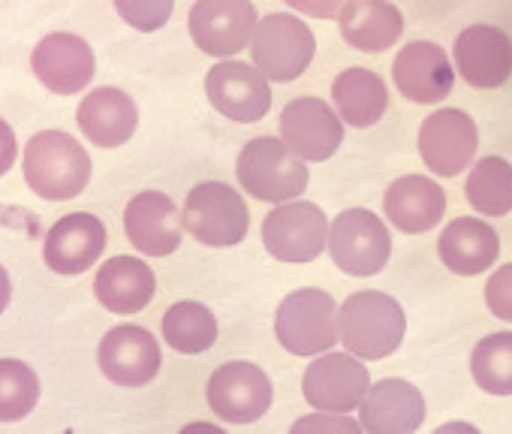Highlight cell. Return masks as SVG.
Masks as SVG:
<instances>
[{
    "mask_svg": "<svg viewBox=\"0 0 512 434\" xmlns=\"http://www.w3.org/2000/svg\"><path fill=\"white\" fill-rule=\"evenodd\" d=\"M22 172L31 193L46 202L76 199L91 181V154L64 130H40L28 139Z\"/></svg>",
    "mask_w": 512,
    "mask_h": 434,
    "instance_id": "6da1fadb",
    "label": "cell"
},
{
    "mask_svg": "<svg viewBox=\"0 0 512 434\" xmlns=\"http://www.w3.org/2000/svg\"><path fill=\"white\" fill-rule=\"evenodd\" d=\"M341 344L356 359H386L392 356L407 332V317L398 299L383 290H359L347 296L338 311Z\"/></svg>",
    "mask_w": 512,
    "mask_h": 434,
    "instance_id": "7a4b0ae2",
    "label": "cell"
},
{
    "mask_svg": "<svg viewBox=\"0 0 512 434\" xmlns=\"http://www.w3.org/2000/svg\"><path fill=\"white\" fill-rule=\"evenodd\" d=\"M235 175L247 196L275 205L296 202L308 187V163L299 160L278 136L250 139L238 151Z\"/></svg>",
    "mask_w": 512,
    "mask_h": 434,
    "instance_id": "3957f363",
    "label": "cell"
},
{
    "mask_svg": "<svg viewBox=\"0 0 512 434\" xmlns=\"http://www.w3.org/2000/svg\"><path fill=\"white\" fill-rule=\"evenodd\" d=\"M338 311L341 308L326 290H293L275 311V335L293 356H323L341 341Z\"/></svg>",
    "mask_w": 512,
    "mask_h": 434,
    "instance_id": "277c9868",
    "label": "cell"
},
{
    "mask_svg": "<svg viewBox=\"0 0 512 434\" xmlns=\"http://www.w3.org/2000/svg\"><path fill=\"white\" fill-rule=\"evenodd\" d=\"M184 233L205 248H235L244 242L250 214L244 196L223 181H202L190 187L181 208Z\"/></svg>",
    "mask_w": 512,
    "mask_h": 434,
    "instance_id": "5b68a950",
    "label": "cell"
},
{
    "mask_svg": "<svg viewBox=\"0 0 512 434\" xmlns=\"http://www.w3.org/2000/svg\"><path fill=\"white\" fill-rule=\"evenodd\" d=\"M317 55L314 31L290 16V13H269L260 19L250 43L253 67L260 70L269 82H296Z\"/></svg>",
    "mask_w": 512,
    "mask_h": 434,
    "instance_id": "8992f818",
    "label": "cell"
},
{
    "mask_svg": "<svg viewBox=\"0 0 512 434\" xmlns=\"http://www.w3.org/2000/svg\"><path fill=\"white\" fill-rule=\"evenodd\" d=\"M329 254L344 275L371 278L386 269L392 257V236L368 208H347L329 227Z\"/></svg>",
    "mask_w": 512,
    "mask_h": 434,
    "instance_id": "52a82bcc",
    "label": "cell"
},
{
    "mask_svg": "<svg viewBox=\"0 0 512 434\" xmlns=\"http://www.w3.org/2000/svg\"><path fill=\"white\" fill-rule=\"evenodd\" d=\"M329 217L317 202L278 205L263 221V245L281 263H311L329 248Z\"/></svg>",
    "mask_w": 512,
    "mask_h": 434,
    "instance_id": "ba28073f",
    "label": "cell"
},
{
    "mask_svg": "<svg viewBox=\"0 0 512 434\" xmlns=\"http://www.w3.org/2000/svg\"><path fill=\"white\" fill-rule=\"evenodd\" d=\"M208 407L214 410L217 419L229 425H250L256 419H263L272 407V377L253 362H223L214 368L205 386Z\"/></svg>",
    "mask_w": 512,
    "mask_h": 434,
    "instance_id": "9c48e42d",
    "label": "cell"
},
{
    "mask_svg": "<svg viewBox=\"0 0 512 434\" xmlns=\"http://www.w3.org/2000/svg\"><path fill=\"white\" fill-rule=\"evenodd\" d=\"M371 389V374L350 353H323L302 374V395L317 413H353Z\"/></svg>",
    "mask_w": 512,
    "mask_h": 434,
    "instance_id": "30bf717a",
    "label": "cell"
},
{
    "mask_svg": "<svg viewBox=\"0 0 512 434\" xmlns=\"http://www.w3.org/2000/svg\"><path fill=\"white\" fill-rule=\"evenodd\" d=\"M256 16L253 4H235V0H202L187 13V31L196 49L208 58H232L253 43Z\"/></svg>",
    "mask_w": 512,
    "mask_h": 434,
    "instance_id": "8fae6325",
    "label": "cell"
},
{
    "mask_svg": "<svg viewBox=\"0 0 512 434\" xmlns=\"http://www.w3.org/2000/svg\"><path fill=\"white\" fill-rule=\"evenodd\" d=\"M97 365L109 383L121 389H139L160 374L163 350L145 326L121 323L103 335L97 347Z\"/></svg>",
    "mask_w": 512,
    "mask_h": 434,
    "instance_id": "7c38bea8",
    "label": "cell"
},
{
    "mask_svg": "<svg viewBox=\"0 0 512 434\" xmlns=\"http://www.w3.org/2000/svg\"><path fill=\"white\" fill-rule=\"evenodd\" d=\"M476 148L479 127L464 109L443 106L431 112L419 127V157L440 178H455L458 172H464Z\"/></svg>",
    "mask_w": 512,
    "mask_h": 434,
    "instance_id": "4fadbf2b",
    "label": "cell"
},
{
    "mask_svg": "<svg viewBox=\"0 0 512 434\" xmlns=\"http://www.w3.org/2000/svg\"><path fill=\"white\" fill-rule=\"evenodd\" d=\"M31 70L46 91L58 97H73L94 82L97 58L85 37L70 31H55L34 46Z\"/></svg>",
    "mask_w": 512,
    "mask_h": 434,
    "instance_id": "5bb4252c",
    "label": "cell"
},
{
    "mask_svg": "<svg viewBox=\"0 0 512 434\" xmlns=\"http://www.w3.org/2000/svg\"><path fill=\"white\" fill-rule=\"evenodd\" d=\"M281 142L305 163L329 160L344 142V121L320 97H296L281 112Z\"/></svg>",
    "mask_w": 512,
    "mask_h": 434,
    "instance_id": "9a60e30c",
    "label": "cell"
},
{
    "mask_svg": "<svg viewBox=\"0 0 512 434\" xmlns=\"http://www.w3.org/2000/svg\"><path fill=\"white\" fill-rule=\"evenodd\" d=\"M205 94L208 103L229 121L253 124L266 118L272 109V88L269 79L253 64L241 61H220L205 73Z\"/></svg>",
    "mask_w": 512,
    "mask_h": 434,
    "instance_id": "2e32d148",
    "label": "cell"
},
{
    "mask_svg": "<svg viewBox=\"0 0 512 434\" xmlns=\"http://www.w3.org/2000/svg\"><path fill=\"white\" fill-rule=\"evenodd\" d=\"M106 251V227L91 211H70L52 224L43 242V263L55 275L76 278L97 266Z\"/></svg>",
    "mask_w": 512,
    "mask_h": 434,
    "instance_id": "e0dca14e",
    "label": "cell"
},
{
    "mask_svg": "<svg viewBox=\"0 0 512 434\" xmlns=\"http://www.w3.org/2000/svg\"><path fill=\"white\" fill-rule=\"evenodd\" d=\"M455 70L476 91L503 88L512 79V40L503 28L470 25L455 37Z\"/></svg>",
    "mask_w": 512,
    "mask_h": 434,
    "instance_id": "ac0fdd59",
    "label": "cell"
},
{
    "mask_svg": "<svg viewBox=\"0 0 512 434\" xmlns=\"http://www.w3.org/2000/svg\"><path fill=\"white\" fill-rule=\"evenodd\" d=\"M124 233L142 257H169L181 248V211L172 196L160 190H142L124 208Z\"/></svg>",
    "mask_w": 512,
    "mask_h": 434,
    "instance_id": "d6986e66",
    "label": "cell"
},
{
    "mask_svg": "<svg viewBox=\"0 0 512 434\" xmlns=\"http://www.w3.org/2000/svg\"><path fill=\"white\" fill-rule=\"evenodd\" d=\"M392 79L410 103L431 106L449 97L455 70L446 49L431 40H413L398 52L392 64Z\"/></svg>",
    "mask_w": 512,
    "mask_h": 434,
    "instance_id": "ffe728a7",
    "label": "cell"
},
{
    "mask_svg": "<svg viewBox=\"0 0 512 434\" xmlns=\"http://www.w3.org/2000/svg\"><path fill=\"white\" fill-rule=\"evenodd\" d=\"M422 422L425 395L401 377H383L371 383L359 407V425L365 434H413Z\"/></svg>",
    "mask_w": 512,
    "mask_h": 434,
    "instance_id": "44dd1931",
    "label": "cell"
},
{
    "mask_svg": "<svg viewBox=\"0 0 512 434\" xmlns=\"http://www.w3.org/2000/svg\"><path fill=\"white\" fill-rule=\"evenodd\" d=\"M76 124L94 148H121L139 127V109L133 97L115 85H103L85 94L76 109Z\"/></svg>",
    "mask_w": 512,
    "mask_h": 434,
    "instance_id": "7402d4cb",
    "label": "cell"
},
{
    "mask_svg": "<svg viewBox=\"0 0 512 434\" xmlns=\"http://www.w3.org/2000/svg\"><path fill=\"white\" fill-rule=\"evenodd\" d=\"M389 224L404 236H422L434 230L446 214V193L428 175H401L383 196Z\"/></svg>",
    "mask_w": 512,
    "mask_h": 434,
    "instance_id": "603a6c76",
    "label": "cell"
},
{
    "mask_svg": "<svg viewBox=\"0 0 512 434\" xmlns=\"http://www.w3.org/2000/svg\"><path fill=\"white\" fill-rule=\"evenodd\" d=\"M437 254L449 272L461 278H476L497 263L500 236L479 217H455L437 239Z\"/></svg>",
    "mask_w": 512,
    "mask_h": 434,
    "instance_id": "cb8c5ba5",
    "label": "cell"
},
{
    "mask_svg": "<svg viewBox=\"0 0 512 434\" xmlns=\"http://www.w3.org/2000/svg\"><path fill=\"white\" fill-rule=\"evenodd\" d=\"M154 293H157V278L151 266L139 257H112L97 269L94 296L106 311L118 317L139 314L142 308L151 305Z\"/></svg>",
    "mask_w": 512,
    "mask_h": 434,
    "instance_id": "d4e9b609",
    "label": "cell"
},
{
    "mask_svg": "<svg viewBox=\"0 0 512 434\" xmlns=\"http://www.w3.org/2000/svg\"><path fill=\"white\" fill-rule=\"evenodd\" d=\"M332 100L338 109V118L356 130L374 127L386 109H389V91L383 76L365 67H347L332 82Z\"/></svg>",
    "mask_w": 512,
    "mask_h": 434,
    "instance_id": "484cf974",
    "label": "cell"
},
{
    "mask_svg": "<svg viewBox=\"0 0 512 434\" xmlns=\"http://www.w3.org/2000/svg\"><path fill=\"white\" fill-rule=\"evenodd\" d=\"M341 37L368 55H377L383 49H392L404 34V16L395 4H377V0H365V4H344L338 16Z\"/></svg>",
    "mask_w": 512,
    "mask_h": 434,
    "instance_id": "4316f807",
    "label": "cell"
},
{
    "mask_svg": "<svg viewBox=\"0 0 512 434\" xmlns=\"http://www.w3.org/2000/svg\"><path fill=\"white\" fill-rule=\"evenodd\" d=\"M160 329H163L166 347H172L175 353H184V356H199V353L211 350L217 341L214 311L193 299H181V302L169 305Z\"/></svg>",
    "mask_w": 512,
    "mask_h": 434,
    "instance_id": "83f0119b",
    "label": "cell"
},
{
    "mask_svg": "<svg viewBox=\"0 0 512 434\" xmlns=\"http://www.w3.org/2000/svg\"><path fill=\"white\" fill-rule=\"evenodd\" d=\"M464 196L473 211L485 217H503L512 211V163L488 154L470 169L464 181Z\"/></svg>",
    "mask_w": 512,
    "mask_h": 434,
    "instance_id": "f1b7e54d",
    "label": "cell"
},
{
    "mask_svg": "<svg viewBox=\"0 0 512 434\" xmlns=\"http://www.w3.org/2000/svg\"><path fill=\"white\" fill-rule=\"evenodd\" d=\"M473 383L488 395H512V332H491L470 350Z\"/></svg>",
    "mask_w": 512,
    "mask_h": 434,
    "instance_id": "f546056e",
    "label": "cell"
},
{
    "mask_svg": "<svg viewBox=\"0 0 512 434\" xmlns=\"http://www.w3.org/2000/svg\"><path fill=\"white\" fill-rule=\"evenodd\" d=\"M40 377L22 359H0V422H22L40 404Z\"/></svg>",
    "mask_w": 512,
    "mask_h": 434,
    "instance_id": "4dcf8cb0",
    "label": "cell"
},
{
    "mask_svg": "<svg viewBox=\"0 0 512 434\" xmlns=\"http://www.w3.org/2000/svg\"><path fill=\"white\" fill-rule=\"evenodd\" d=\"M115 13L133 31L154 34V31H160L172 19L175 4H169V0H151V4H139V0H121V4H115Z\"/></svg>",
    "mask_w": 512,
    "mask_h": 434,
    "instance_id": "1f68e13d",
    "label": "cell"
},
{
    "mask_svg": "<svg viewBox=\"0 0 512 434\" xmlns=\"http://www.w3.org/2000/svg\"><path fill=\"white\" fill-rule=\"evenodd\" d=\"M485 305L497 320L512 323V263H503L485 281Z\"/></svg>",
    "mask_w": 512,
    "mask_h": 434,
    "instance_id": "d6a6232c",
    "label": "cell"
},
{
    "mask_svg": "<svg viewBox=\"0 0 512 434\" xmlns=\"http://www.w3.org/2000/svg\"><path fill=\"white\" fill-rule=\"evenodd\" d=\"M290 434H362V425L344 413H308L293 422Z\"/></svg>",
    "mask_w": 512,
    "mask_h": 434,
    "instance_id": "836d02e7",
    "label": "cell"
},
{
    "mask_svg": "<svg viewBox=\"0 0 512 434\" xmlns=\"http://www.w3.org/2000/svg\"><path fill=\"white\" fill-rule=\"evenodd\" d=\"M19 160V139H16V130L0 118V178H4Z\"/></svg>",
    "mask_w": 512,
    "mask_h": 434,
    "instance_id": "e575fe53",
    "label": "cell"
},
{
    "mask_svg": "<svg viewBox=\"0 0 512 434\" xmlns=\"http://www.w3.org/2000/svg\"><path fill=\"white\" fill-rule=\"evenodd\" d=\"M293 10H296V13H308V16H320V19H326V16H341V7H338V4L320 7V4H305V0H296Z\"/></svg>",
    "mask_w": 512,
    "mask_h": 434,
    "instance_id": "d590c367",
    "label": "cell"
},
{
    "mask_svg": "<svg viewBox=\"0 0 512 434\" xmlns=\"http://www.w3.org/2000/svg\"><path fill=\"white\" fill-rule=\"evenodd\" d=\"M431 434H482L473 422H464V419H452V422H443L437 425Z\"/></svg>",
    "mask_w": 512,
    "mask_h": 434,
    "instance_id": "8d00e7d4",
    "label": "cell"
},
{
    "mask_svg": "<svg viewBox=\"0 0 512 434\" xmlns=\"http://www.w3.org/2000/svg\"><path fill=\"white\" fill-rule=\"evenodd\" d=\"M10 299H13V281H10V272L0 266V314L10 308Z\"/></svg>",
    "mask_w": 512,
    "mask_h": 434,
    "instance_id": "74e56055",
    "label": "cell"
},
{
    "mask_svg": "<svg viewBox=\"0 0 512 434\" xmlns=\"http://www.w3.org/2000/svg\"><path fill=\"white\" fill-rule=\"evenodd\" d=\"M178 434H229V431H223L220 425H214V422H205V419H199V422H190V425H184Z\"/></svg>",
    "mask_w": 512,
    "mask_h": 434,
    "instance_id": "f35d334b",
    "label": "cell"
}]
</instances>
